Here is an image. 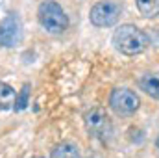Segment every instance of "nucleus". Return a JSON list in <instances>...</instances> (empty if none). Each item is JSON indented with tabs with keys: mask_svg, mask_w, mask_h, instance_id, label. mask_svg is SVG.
Masks as SVG:
<instances>
[{
	"mask_svg": "<svg viewBox=\"0 0 159 158\" xmlns=\"http://www.w3.org/2000/svg\"><path fill=\"white\" fill-rule=\"evenodd\" d=\"M113 45L122 54L135 56V54L144 52L150 41H148V36L135 24H122L113 34Z\"/></svg>",
	"mask_w": 159,
	"mask_h": 158,
	"instance_id": "f257e3e1",
	"label": "nucleus"
},
{
	"mask_svg": "<svg viewBox=\"0 0 159 158\" xmlns=\"http://www.w3.org/2000/svg\"><path fill=\"white\" fill-rule=\"evenodd\" d=\"M37 19L43 30H46L52 36H59L69 28V17L65 9L54 0H46L41 4L37 9Z\"/></svg>",
	"mask_w": 159,
	"mask_h": 158,
	"instance_id": "f03ea898",
	"label": "nucleus"
},
{
	"mask_svg": "<svg viewBox=\"0 0 159 158\" xmlns=\"http://www.w3.org/2000/svg\"><path fill=\"white\" fill-rule=\"evenodd\" d=\"M85 128L89 132V136L100 140V141H107L113 134V125H111V119L106 114L104 108H91L87 114H85Z\"/></svg>",
	"mask_w": 159,
	"mask_h": 158,
	"instance_id": "7ed1b4c3",
	"label": "nucleus"
},
{
	"mask_svg": "<svg viewBox=\"0 0 159 158\" xmlns=\"http://www.w3.org/2000/svg\"><path fill=\"white\" fill-rule=\"evenodd\" d=\"M120 13H122V6L119 2H115V0H100L91 7L89 19H91V22L94 26L107 28V26H113L119 21Z\"/></svg>",
	"mask_w": 159,
	"mask_h": 158,
	"instance_id": "20e7f679",
	"label": "nucleus"
},
{
	"mask_svg": "<svg viewBox=\"0 0 159 158\" xmlns=\"http://www.w3.org/2000/svg\"><path fill=\"white\" fill-rule=\"evenodd\" d=\"M139 95L131 89H126V87H117L111 91V97H109V106L113 108L115 114L119 116H131L139 110Z\"/></svg>",
	"mask_w": 159,
	"mask_h": 158,
	"instance_id": "39448f33",
	"label": "nucleus"
},
{
	"mask_svg": "<svg viewBox=\"0 0 159 158\" xmlns=\"http://www.w3.org/2000/svg\"><path fill=\"white\" fill-rule=\"evenodd\" d=\"M20 39V22L19 17L9 13L0 21V47H15Z\"/></svg>",
	"mask_w": 159,
	"mask_h": 158,
	"instance_id": "423d86ee",
	"label": "nucleus"
},
{
	"mask_svg": "<svg viewBox=\"0 0 159 158\" xmlns=\"http://www.w3.org/2000/svg\"><path fill=\"white\" fill-rule=\"evenodd\" d=\"M139 87L154 97V99H159V73H148V75H143L139 78Z\"/></svg>",
	"mask_w": 159,
	"mask_h": 158,
	"instance_id": "0eeeda50",
	"label": "nucleus"
},
{
	"mask_svg": "<svg viewBox=\"0 0 159 158\" xmlns=\"http://www.w3.org/2000/svg\"><path fill=\"white\" fill-rule=\"evenodd\" d=\"M15 101H17L15 89L9 84L0 82V112H7V110L15 108Z\"/></svg>",
	"mask_w": 159,
	"mask_h": 158,
	"instance_id": "6e6552de",
	"label": "nucleus"
},
{
	"mask_svg": "<svg viewBox=\"0 0 159 158\" xmlns=\"http://www.w3.org/2000/svg\"><path fill=\"white\" fill-rule=\"evenodd\" d=\"M50 158H80V151L78 147L70 141H61L59 145H56L52 149Z\"/></svg>",
	"mask_w": 159,
	"mask_h": 158,
	"instance_id": "1a4fd4ad",
	"label": "nucleus"
},
{
	"mask_svg": "<svg viewBox=\"0 0 159 158\" xmlns=\"http://www.w3.org/2000/svg\"><path fill=\"white\" fill-rule=\"evenodd\" d=\"M135 4L139 13L146 19H154L159 15V0H135Z\"/></svg>",
	"mask_w": 159,
	"mask_h": 158,
	"instance_id": "9d476101",
	"label": "nucleus"
},
{
	"mask_svg": "<svg viewBox=\"0 0 159 158\" xmlns=\"http://www.w3.org/2000/svg\"><path fill=\"white\" fill-rule=\"evenodd\" d=\"M28 97H30V86L24 84L22 89H20V95H17V101H15V110H17V112H20V110L26 108V104H28Z\"/></svg>",
	"mask_w": 159,
	"mask_h": 158,
	"instance_id": "9b49d317",
	"label": "nucleus"
},
{
	"mask_svg": "<svg viewBox=\"0 0 159 158\" xmlns=\"http://www.w3.org/2000/svg\"><path fill=\"white\" fill-rule=\"evenodd\" d=\"M146 36H148L150 45H156V47H159V28H152V30H150V34H146Z\"/></svg>",
	"mask_w": 159,
	"mask_h": 158,
	"instance_id": "f8f14e48",
	"label": "nucleus"
},
{
	"mask_svg": "<svg viewBox=\"0 0 159 158\" xmlns=\"http://www.w3.org/2000/svg\"><path fill=\"white\" fill-rule=\"evenodd\" d=\"M89 158H100V156L98 155H93V156H89Z\"/></svg>",
	"mask_w": 159,
	"mask_h": 158,
	"instance_id": "ddd939ff",
	"label": "nucleus"
},
{
	"mask_svg": "<svg viewBox=\"0 0 159 158\" xmlns=\"http://www.w3.org/2000/svg\"><path fill=\"white\" fill-rule=\"evenodd\" d=\"M156 145H157V147H159V138H157V141H156Z\"/></svg>",
	"mask_w": 159,
	"mask_h": 158,
	"instance_id": "4468645a",
	"label": "nucleus"
}]
</instances>
